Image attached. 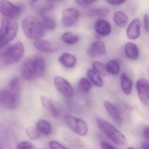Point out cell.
<instances>
[{"mask_svg":"<svg viewBox=\"0 0 149 149\" xmlns=\"http://www.w3.org/2000/svg\"><path fill=\"white\" fill-rule=\"evenodd\" d=\"M22 27L28 38L35 41L40 40L44 33L41 22L34 16L26 17L22 21Z\"/></svg>","mask_w":149,"mask_h":149,"instance_id":"obj_1","label":"cell"},{"mask_svg":"<svg viewBox=\"0 0 149 149\" xmlns=\"http://www.w3.org/2000/svg\"><path fill=\"white\" fill-rule=\"evenodd\" d=\"M96 120L101 130L115 143L121 146L127 144L125 137L111 124L100 117H97Z\"/></svg>","mask_w":149,"mask_h":149,"instance_id":"obj_2","label":"cell"},{"mask_svg":"<svg viewBox=\"0 0 149 149\" xmlns=\"http://www.w3.org/2000/svg\"><path fill=\"white\" fill-rule=\"evenodd\" d=\"M17 22L13 19H3L0 28V48L8 44L16 36L18 33Z\"/></svg>","mask_w":149,"mask_h":149,"instance_id":"obj_3","label":"cell"},{"mask_svg":"<svg viewBox=\"0 0 149 149\" xmlns=\"http://www.w3.org/2000/svg\"><path fill=\"white\" fill-rule=\"evenodd\" d=\"M24 52V44L21 42H17L1 52V59L5 64H13L17 62L21 59Z\"/></svg>","mask_w":149,"mask_h":149,"instance_id":"obj_4","label":"cell"},{"mask_svg":"<svg viewBox=\"0 0 149 149\" xmlns=\"http://www.w3.org/2000/svg\"><path fill=\"white\" fill-rule=\"evenodd\" d=\"M20 92L9 88L0 90V106L8 109H16L19 104Z\"/></svg>","mask_w":149,"mask_h":149,"instance_id":"obj_5","label":"cell"},{"mask_svg":"<svg viewBox=\"0 0 149 149\" xmlns=\"http://www.w3.org/2000/svg\"><path fill=\"white\" fill-rule=\"evenodd\" d=\"M65 119L68 127L75 133L80 136L87 134L88 125L84 120L70 115L66 116Z\"/></svg>","mask_w":149,"mask_h":149,"instance_id":"obj_6","label":"cell"},{"mask_svg":"<svg viewBox=\"0 0 149 149\" xmlns=\"http://www.w3.org/2000/svg\"><path fill=\"white\" fill-rule=\"evenodd\" d=\"M0 13L9 19H18L21 15V9L7 1H0Z\"/></svg>","mask_w":149,"mask_h":149,"instance_id":"obj_7","label":"cell"},{"mask_svg":"<svg viewBox=\"0 0 149 149\" xmlns=\"http://www.w3.org/2000/svg\"><path fill=\"white\" fill-rule=\"evenodd\" d=\"M21 74L22 78L31 81L37 77L34 60L29 58L25 59L21 66Z\"/></svg>","mask_w":149,"mask_h":149,"instance_id":"obj_8","label":"cell"},{"mask_svg":"<svg viewBox=\"0 0 149 149\" xmlns=\"http://www.w3.org/2000/svg\"><path fill=\"white\" fill-rule=\"evenodd\" d=\"M136 88L141 102L144 105L148 106L149 104V85L148 81L144 78L139 79L136 84Z\"/></svg>","mask_w":149,"mask_h":149,"instance_id":"obj_9","label":"cell"},{"mask_svg":"<svg viewBox=\"0 0 149 149\" xmlns=\"http://www.w3.org/2000/svg\"><path fill=\"white\" fill-rule=\"evenodd\" d=\"M54 83L57 90L65 97H71L74 94L71 84L63 77L56 76L54 79Z\"/></svg>","mask_w":149,"mask_h":149,"instance_id":"obj_10","label":"cell"},{"mask_svg":"<svg viewBox=\"0 0 149 149\" xmlns=\"http://www.w3.org/2000/svg\"><path fill=\"white\" fill-rule=\"evenodd\" d=\"M80 13L77 9L74 8H66L62 13L63 24L65 26H72L77 22Z\"/></svg>","mask_w":149,"mask_h":149,"instance_id":"obj_11","label":"cell"},{"mask_svg":"<svg viewBox=\"0 0 149 149\" xmlns=\"http://www.w3.org/2000/svg\"><path fill=\"white\" fill-rule=\"evenodd\" d=\"M30 6L33 10L41 16L47 15V14L54 8V4L47 1H30Z\"/></svg>","mask_w":149,"mask_h":149,"instance_id":"obj_12","label":"cell"},{"mask_svg":"<svg viewBox=\"0 0 149 149\" xmlns=\"http://www.w3.org/2000/svg\"><path fill=\"white\" fill-rule=\"evenodd\" d=\"M61 135L64 140L70 145L77 148H82L85 147V144L81 139L68 130H63Z\"/></svg>","mask_w":149,"mask_h":149,"instance_id":"obj_13","label":"cell"},{"mask_svg":"<svg viewBox=\"0 0 149 149\" xmlns=\"http://www.w3.org/2000/svg\"><path fill=\"white\" fill-rule=\"evenodd\" d=\"M87 54L91 57L101 56L106 52V47L103 42L100 41L94 42L90 45L87 50Z\"/></svg>","mask_w":149,"mask_h":149,"instance_id":"obj_14","label":"cell"},{"mask_svg":"<svg viewBox=\"0 0 149 149\" xmlns=\"http://www.w3.org/2000/svg\"><path fill=\"white\" fill-rule=\"evenodd\" d=\"M140 22L138 19H135L129 24L126 30V34L131 40H136L139 37L140 33Z\"/></svg>","mask_w":149,"mask_h":149,"instance_id":"obj_15","label":"cell"},{"mask_svg":"<svg viewBox=\"0 0 149 149\" xmlns=\"http://www.w3.org/2000/svg\"><path fill=\"white\" fill-rule=\"evenodd\" d=\"M95 29L97 33L102 36H107L111 32L110 24L104 19H100L96 22Z\"/></svg>","mask_w":149,"mask_h":149,"instance_id":"obj_16","label":"cell"},{"mask_svg":"<svg viewBox=\"0 0 149 149\" xmlns=\"http://www.w3.org/2000/svg\"><path fill=\"white\" fill-rule=\"evenodd\" d=\"M40 100L43 107L49 111L53 117H56L59 116V111L55 106L51 99L46 96L41 95L40 97Z\"/></svg>","mask_w":149,"mask_h":149,"instance_id":"obj_17","label":"cell"},{"mask_svg":"<svg viewBox=\"0 0 149 149\" xmlns=\"http://www.w3.org/2000/svg\"><path fill=\"white\" fill-rule=\"evenodd\" d=\"M126 56L131 60L136 61L139 56V51L136 44L132 42H128L125 48Z\"/></svg>","mask_w":149,"mask_h":149,"instance_id":"obj_18","label":"cell"},{"mask_svg":"<svg viewBox=\"0 0 149 149\" xmlns=\"http://www.w3.org/2000/svg\"><path fill=\"white\" fill-rule=\"evenodd\" d=\"M59 61L63 66L70 68L75 65L77 60L74 56L66 53L63 54L59 57Z\"/></svg>","mask_w":149,"mask_h":149,"instance_id":"obj_19","label":"cell"},{"mask_svg":"<svg viewBox=\"0 0 149 149\" xmlns=\"http://www.w3.org/2000/svg\"><path fill=\"white\" fill-rule=\"evenodd\" d=\"M121 84L124 93L129 95L131 93L132 82L131 78L125 74H122L121 76Z\"/></svg>","mask_w":149,"mask_h":149,"instance_id":"obj_20","label":"cell"},{"mask_svg":"<svg viewBox=\"0 0 149 149\" xmlns=\"http://www.w3.org/2000/svg\"><path fill=\"white\" fill-rule=\"evenodd\" d=\"M36 127L40 133L44 136H48L52 132L51 124L47 120L40 119L36 123Z\"/></svg>","mask_w":149,"mask_h":149,"instance_id":"obj_21","label":"cell"},{"mask_svg":"<svg viewBox=\"0 0 149 149\" xmlns=\"http://www.w3.org/2000/svg\"><path fill=\"white\" fill-rule=\"evenodd\" d=\"M104 105L107 112L111 118L117 123H120L121 121V117L116 107L109 101H104Z\"/></svg>","mask_w":149,"mask_h":149,"instance_id":"obj_22","label":"cell"},{"mask_svg":"<svg viewBox=\"0 0 149 149\" xmlns=\"http://www.w3.org/2000/svg\"><path fill=\"white\" fill-rule=\"evenodd\" d=\"M87 75L90 80L98 87L103 86V82L99 74L92 69H89L87 72Z\"/></svg>","mask_w":149,"mask_h":149,"instance_id":"obj_23","label":"cell"},{"mask_svg":"<svg viewBox=\"0 0 149 149\" xmlns=\"http://www.w3.org/2000/svg\"><path fill=\"white\" fill-rule=\"evenodd\" d=\"M114 20L116 24L120 27H124L127 25L128 18L123 12H117L114 14Z\"/></svg>","mask_w":149,"mask_h":149,"instance_id":"obj_24","label":"cell"},{"mask_svg":"<svg viewBox=\"0 0 149 149\" xmlns=\"http://www.w3.org/2000/svg\"><path fill=\"white\" fill-rule=\"evenodd\" d=\"M61 38L63 41L69 45L76 44L80 40L79 36L70 32H66L63 33L62 36Z\"/></svg>","mask_w":149,"mask_h":149,"instance_id":"obj_25","label":"cell"},{"mask_svg":"<svg viewBox=\"0 0 149 149\" xmlns=\"http://www.w3.org/2000/svg\"><path fill=\"white\" fill-rule=\"evenodd\" d=\"M33 44L36 48L40 51H49L51 50L52 47L50 42L41 39L35 41Z\"/></svg>","mask_w":149,"mask_h":149,"instance_id":"obj_26","label":"cell"},{"mask_svg":"<svg viewBox=\"0 0 149 149\" xmlns=\"http://www.w3.org/2000/svg\"><path fill=\"white\" fill-rule=\"evenodd\" d=\"M42 25L44 29L47 30H52L56 27V22L54 19L45 15L42 16Z\"/></svg>","mask_w":149,"mask_h":149,"instance_id":"obj_27","label":"cell"},{"mask_svg":"<svg viewBox=\"0 0 149 149\" xmlns=\"http://www.w3.org/2000/svg\"><path fill=\"white\" fill-rule=\"evenodd\" d=\"M36 76L40 77L43 76L45 74V63L44 61L41 58H37L34 60Z\"/></svg>","mask_w":149,"mask_h":149,"instance_id":"obj_28","label":"cell"},{"mask_svg":"<svg viewBox=\"0 0 149 149\" xmlns=\"http://www.w3.org/2000/svg\"><path fill=\"white\" fill-rule=\"evenodd\" d=\"M105 66L107 72L111 74L116 75L118 74L120 72V65L116 61H110Z\"/></svg>","mask_w":149,"mask_h":149,"instance_id":"obj_29","label":"cell"},{"mask_svg":"<svg viewBox=\"0 0 149 149\" xmlns=\"http://www.w3.org/2000/svg\"><path fill=\"white\" fill-rule=\"evenodd\" d=\"M109 10L108 8L104 7L93 8L89 11L88 15L92 17H97L99 18L105 17L108 15Z\"/></svg>","mask_w":149,"mask_h":149,"instance_id":"obj_30","label":"cell"},{"mask_svg":"<svg viewBox=\"0 0 149 149\" xmlns=\"http://www.w3.org/2000/svg\"><path fill=\"white\" fill-rule=\"evenodd\" d=\"M78 90L82 93H88L91 88V84L86 78H82L80 80L77 85Z\"/></svg>","mask_w":149,"mask_h":149,"instance_id":"obj_31","label":"cell"},{"mask_svg":"<svg viewBox=\"0 0 149 149\" xmlns=\"http://www.w3.org/2000/svg\"><path fill=\"white\" fill-rule=\"evenodd\" d=\"M26 132L29 137L32 140H37L40 137V133L36 127L34 126L28 127L27 129Z\"/></svg>","mask_w":149,"mask_h":149,"instance_id":"obj_32","label":"cell"},{"mask_svg":"<svg viewBox=\"0 0 149 149\" xmlns=\"http://www.w3.org/2000/svg\"><path fill=\"white\" fill-rule=\"evenodd\" d=\"M92 66L94 70L97 74L102 76L106 75L107 73L106 66L103 63L99 61H95L93 63Z\"/></svg>","mask_w":149,"mask_h":149,"instance_id":"obj_33","label":"cell"},{"mask_svg":"<svg viewBox=\"0 0 149 149\" xmlns=\"http://www.w3.org/2000/svg\"><path fill=\"white\" fill-rule=\"evenodd\" d=\"M20 80L19 77L13 78L9 84V88L12 90L20 91Z\"/></svg>","mask_w":149,"mask_h":149,"instance_id":"obj_34","label":"cell"},{"mask_svg":"<svg viewBox=\"0 0 149 149\" xmlns=\"http://www.w3.org/2000/svg\"><path fill=\"white\" fill-rule=\"evenodd\" d=\"M16 149H36V148L32 143L28 141H23L17 145Z\"/></svg>","mask_w":149,"mask_h":149,"instance_id":"obj_35","label":"cell"},{"mask_svg":"<svg viewBox=\"0 0 149 149\" xmlns=\"http://www.w3.org/2000/svg\"><path fill=\"white\" fill-rule=\"evenodd\" d=\"M49 146L51 149H67L62 145L55 141L49 142Z\"/></svg>","mask_w":149,"mask_h":149,"instance_id":"obj_36","label":"cell"},{"mask_svg":"<svg viewBox=\"0 0 149 149\" xmlns=\"http://www.w3.org/2000/svg\"><path fill=\"white\" fill-rule=\"evenodd\" d=\"M96 1H88V0H77L75 1V2L79 5V6H88L89 5H91L93 3L96 2Z\"/></svg>","mask_w":149,"mask_h":149,"instance_id":"obj_37","label":"cell"},{"mask_svg":"<svg viewBox=\"0 0 149 149\" xmlns=\"http://www.w3.org/2000/svg\"><path fill=\"white\" fill-rule=\"evenodd\" d=\"M143 26L146 32H149V16L148 14L145 15L143 18Z\"/></svg>","mask_w":149,"mask_h":149,"instance_id":"obj_38","label":"cell"},{"mask_svg":"<svg viewBox=\"0 0 149 149\" xmlns=\"http://www.w3.org/2000/svg\"><path fill=\"white\" fill-rule=\"evenodd\" d=\"M107 2L112 6H117L122 5L125 2V1H118V0H109V1H107Z\"/></svg>","mask_w":149,"mask_h":149,"instance_id":"obj_39","label":"cell"},{"mask_svg":"<svg viewBox=\"0 0 149 149\" xmlns=\"http://www.w3.org/2000/svg\"><path fill=\"white\" fill-rule=\"evenodd\" d=\"M100 146L102 149H117L112 146L105 143H101Z\"/></svg>","mask_w":149,"mask_h":149,"instance_id":"obj_40","label":"cell"},{"mask_svg":"<svg viewBox=\"0 0 149 149\" xmlns=\"http://www.w3.org/2000/svg\"><path fill=\"white\" fill-rule=\"evenodd\" d=\"M143 136L146 140H147V142L149 139V127H145L143 131Z\"/></svg>","mask_w":149,"mask_h":149,"instance_id":"obj_41","label":"cell"},{"mask_svg":"<svg viewBox=\"0 0 149 149\" xmlns=\"http://www.w3.org/2000/svg\"><path fill=\"white\" fill-rule=\"evenodd\" d=\"M142 149H149V143L148 142H145L142 143Z\"/></svg>","mask_w":149,"mask_h":149,"instance_id":"obj_42","label":"cell"},{"mask_svg":"<svg viewBox=\"0 0 149 149\" xmlns=\"http://www.w3.org/2000/svg\"><path fill=\"white\" fill-rule=\"evenodd\" d=\"M126 149H135V148H132V147H128V148H127Z\"/></svg>","mask_w":149,"mask_h":149,"instance_id":"obj_43","label":"cell"}]
</instances>
